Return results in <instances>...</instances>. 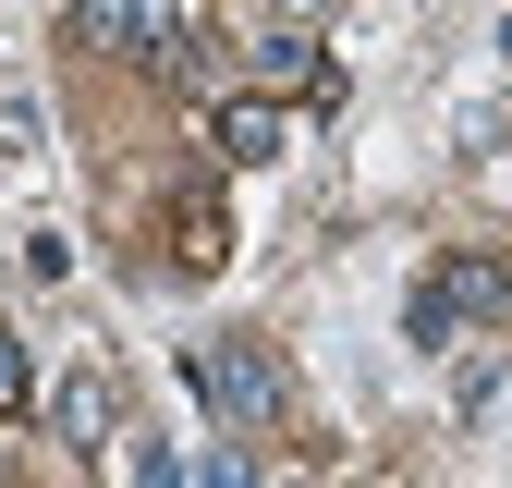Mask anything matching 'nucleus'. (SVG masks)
<instances>
[{
  "instance_id": "f257e3e1",
  "label": "nucleus",
  "mask_w": 512,
  "mask_h": 488,
  "mask_svg": "<svg viewBox=\"0 0 512 488\" xmlns=\"http://www.w3.org/2000/svg\"><path fill=\"white\" fill-rule=\"evenodd\" d=\"M512 305V257H488V244H464V257H439L427 281H415V305H403V330L439 354V342H464V330H488Z\"/></svg>"
},
{
  "instance_id": "f03ea898",
  "label": "nucleus",
  "mask_w": 512,
  "mask_h": 488,
  "mask_svg": "<svg viewBox=\"0 0 512 488\" xmlns=\"http://www.w3.org/2000/svg\"><path fill=\"white\" fill-rule=\"evenodd\" d=\"M196 391H208V415L232 427V440H256V427H281V415H293V379H281V354H269V342H244V330L196 354Z\"/></svg>"
},
{
  "instance_id": "7ed1b4c3",
  "label": "nucleus",
  "mask_w": 512,
  "mask_h": 488,
  "mask_svg": "<svg viewBox=\"0 0 512 488\" xmlns=\"http://www.w3.org/2000/svg\"><path fill=\"white\" fill-rule=\"evenodd\" d=\"M74 49H122V61H183L196 37V0H61Z\"/></svg>"
},
{
  "instance_id": "20e7f679",
  "label": "nucleus",
  "mask_w": 512,
  "mask_h": 488,
  "mask_svg": "<svg viewBox=\"0 0 512 488\" xmlns=\"http://www.w3.org/2000/svg\"><path fill=\"white\" fill-rule=\"evenodd\" d=\"M49 427H61V452H110V440H122V415H110V379H61Z\"/></svg>"
},
{
  "instance_id": "39448f33",
  "label": "nucleus",
  "mask_w": 512,
  "mask_h": 488,
  "mask_svg": "<svg viewBox=\"0 0 512 488\" xmlns=\"http://www.w3.org/2000/svg\"><path fill=\"white\" fill-rule=\"evenodd\" d=\"M208 135H220V159H281V135H293V110H281V98H232V110L208 122Z\"/></svg>"
},
{
  "instance_id": "423d86ee",
  "label": "nucleus",
  "mask_w": 512,
  "mask_h": 488,
  "mask_svg": "<svg viewBox=\"0 0 512 488\" xmlns=\"http://www.w3.org/2000/svg\"><path fill=\"white\" fill-rule=\"evenodd\" d=\"M171 244H183V269H220V257H232V220H220L208 183H196V196H171Z\"/></svg>"
},
{
  "instance_id": "0eeeda50",
  "label": "nucleus",
  "mask_w": 512,
  "mask_h": 488,
  "mask_svg": "<svg viewBox=\"0 0 512 488\" xmlns=\"http://www.w3.org/2000/svg\"><path fill=\"white\" fill-rule=\"evenodd\" d=\"M25 403H37V366H25L13 330H0V415H25Z\"/></svg>"
},
{
  "instance_id": "6e6552de",
  "label": "nucleus",
  "mask_w": 512,
  "mask_h": 488,
  "mask_svg": "<svg viewBox=\"0 0 512 488\" xmlns=\"http://www.w3.org/2000/svg\"><path fill=\"white\" fill-rule=\"evenodd\" d=\"M135 488H183V464H171L159 440H135Z\"/></svg>"
},
{
  "instance_id": "1a4fd4ad",
  "label": "nucleus",
  "mask_w": 512,
  "mask_h": 488,
  "mask_svg": "<svg viewBox=\"0 0 512 488\" xmlns=\"http://www.w3.org/2000/svg\"><path fill=\"white\" fill-rule=\"evenodd\" d=\"M208 488H256V476H244V452H220V464H208Z\"/></svg>"
},
{
  "instance_id": "9d476101",
  "label": "nucleus",
  "mask_w": 512,
  "mask_h": 488,
  "mask_svg": "<svg viewBox=\"0 0 512 488\" xmlns=\"http://www.w3.org/2000/svg\"><path fill=\"white\" fill-rule=\"evenodd\" d=\"M269 13H281V25H317V13H330V0H269Z\"/></svg>"
}]
</instances>
